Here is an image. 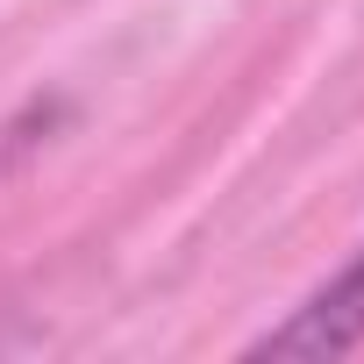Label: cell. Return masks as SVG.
<instances>
[{
	"label": "cell",
	"instance_id": "obj_1",
	"mask_svg": "<svg viewBox=\"0 0 364 364\" xmlns=\"http://www.w3.org/2000/svg\"><path fill=\"white\" fill-rule=\"evenodd\" d=\"M357 343H364V250L321 293H307L279 328H264L250 343V357H343Z\"/></svg>",
	"mask_w": 364,
	"mask_h": 364
}]
</instances>
